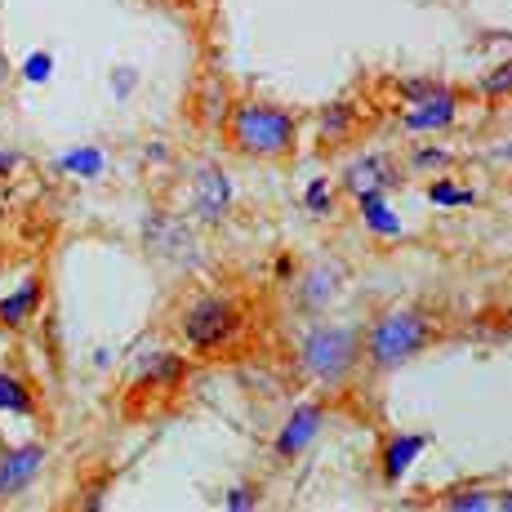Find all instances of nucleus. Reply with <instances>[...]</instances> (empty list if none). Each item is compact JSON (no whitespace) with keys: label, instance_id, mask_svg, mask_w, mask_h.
I'll return each mask as SVG.
<instances>
[{"label":"nucleus","instance_id":"obj_1","mask_svg":"<svg viewBox=\"0 0 512 512\" xmlns=\"http://www.w3.org/2000/svg\"><path fill=\"white\" fill-rule=\"evenodd\" d=\"M437 339H441V330L432 317H423L415 308H397V312L374 317V326L361 334V357L374 370H397L406 361H415L419 352H428Z\"/></svg>","mask_w":512,"mask_h":512},{"label":"nucleus","instance_id":"obj_2","mask_svg":"<svg viewBox=\"0 0 512 512\" xmlns=\"http://www.w3.org/2000/svg\"><path fill=\"white\" fill-rule=\"evenodd\" d=\"M223 130H228V143L236 152L259 156V161H281L299 143V121L272 103H232V116Z\"/></svg>","mask_w":512,"mask_h":512},{"label":"nucleus","instance_id":"obj_3","mask_svg":"<svg viewBox=\"0 0 512 512\" xmlns=\"http://www.w3.org/2000/svg\"><path fill=\"white\" fill-rule=\"evenodd\" d=\"M245 334V308L223 294H205L192 308L183 312V339L192 352L214 357V352H228L236 339Z\"/></svg>","mask_w":512,"mask_h":512},{"label":"nucleus","instance_id":"obj_4","mask_svg":"<svg viewBox=\"0 0 512 512\" xmlns=\"http://www.w3.org/2000/svg\"><path fill=\"white\" fill-rule=\"evenodd\" d=\"M361 357L357 330L343 326H312L299 343V374L312 383H343Z\"/></svg>","mask_w":512,"mask_h":512},{"label":"nucleus","instance_id":"obj_5","mask_svg":"<svg viewBox=\"0 0 512 512\" xmlns=\"http://www.w3.org/2000/svg\"><path fill=\"white\" fill-rule=\"evenodd\" d=\"M49 459L45 441H23V446L0 450V499H18L36 477H41Z\"/></svg>","mask_w":512,"mask_h":512},{"label":"nucleus","instance_id":"obj_6","mask_svg":"<svg viewBox=\"0 0 512 512\" xmlns=\"http://www.w3.org/2000/svg\"><path fill=\"white\" fill-rule=\"evenodd\" d=\"M455 116H459V94L450 90V85H432L423 98H415V103L406 107V130L410 134H432V130H450L455 125Z\"/></svg>","mask_w":512,"mask_h":512},{"label":"nucleus","instance_id":"obj_7","mask_svg":"<svg viewBox=\"0 0 512 512\" xmlns=\"http://www.w3.org/2000/svg\"><path fill=\"white\" fill-rule=\"evenodd\" d=\"M192 210H196V219H205V223H219L223 214L232 210V183H228V174H223L219 165H201V170H196Z\"/></svg>","mask_w":512,"mask_h":512},{"label":"nucleus","instance_id":"obj_8","mask_svg":"<svg viewBox=\"0 0 512 512\" xmlns=\"http://www.w3.org/2000/svg\"><path fill=\"white\" fill-rule=\"evenodd\" d=\"M321 423H326V410L321 406H299L290 419H285V428L277 432V459H299L303 450L312 446V441L321 437Z\"/></svg>","mask_w":512,"mask_h":512},{"label":"nucleus","instance_id":"obj_9","mask_svg":"<svg viewBox=\"0 0 512 512\" xmlns=\"http://www.w3.org/2000/svg\"><path fill=\"white\" fill-rule=\"evenodd\" d=\"M392 183H397V165H392L388 156H379V152L357 156V161H348V170H343V187H348L352 196L388 192Z\"/></svg>","mask_w":512,"mask_h":512},{"label":"nucleus","instance_id":"obj_10","mask_svg":"<svg viewBox=\"0 0 512 512\" xmlns=\"http://www.w3.org/2000/svg\"><path fill=\"white\" fill-rule=\"evenodd\" d=\"M45 308V281L27 277L14 294H0V326L5 330H27Z\"/></svg>","mask_w":512,"mask_h":512},{"label":"nucleus","instance_id":"obj_11","mask_svg":"<svg viewBox=\"0 0 512 512\" xmlns=\"http://www.w3.org/2000/svg\"><path fill=\"white\" fill-rule=\"evenodd\" d=\"M232 90H228V81L223 76H201V85L192 90V116H196V125H205V130H214V125H228V116H232Z\"/></svg>","mask_w":512,"mask_h":512},{"label":"nucleus","instance_id":"obj_12","mask_svg":"<svg viewBox=\"0 0 512 512\" xmlns=\"http://www.w3.org/2000/svg\"><path fill=\"white\" fill-rule=\"evenodd\" d=\"M428 446H432L428 432H392V437L383 441V450H379L383 481H392V486H397V481L410 472V464H415V459H419Z\"/></svg>","mask_w":512,"mask_h":512},{"label":"nucleus","instance_id":"obj_13","mask_svg":"<svg viewBox=\"0 0 512 512\" xmlns=\"http://www.w3.org/2000/svg\"><path fill=\"white\" fill-rule=\"evenodd\" d=\"M139 374H143L147 388L170 392V388H179V383H183L187 366H183V357H174V352H152V357L139 366Z\"/></svg>","mask_w":512,"mask_h":512},{"label":"nucleus","instance_id":"obj_14","mask_svg":"<svg viewBox=\"0 0 512 512\" xmlns=\"http://www.w3.org/2000/svg\"><path fill=\"white\" fill-rule=\"evenodd\" d=\"M357 205H361V223L374 232V236H383V241H392V236H401V219L392 214V205L383 201V192H370V196H357Z\"/></svg>","mask_w":512,"mask_h":512},{"label":"nucleus","instance_id":"obj_15","mask_svg":"<svg viewBox=\"0 0 512 512\" xmlns=\"http://www.w3.org/2000/svg\"><path fill=\"white\" fill-rule=\"evenodd\" d=\"M317 130L326 143H343L352 130H357V103H348V98H339V103H330L326 112L317 116Z\"/></svg>","mask_w":512,"mask_h":512},{"label":"nucleus","instance_id":"obj_16","mask_svg":"<svg viewBox=\"0 0 512 512\" xmlns=\"http://www.w3.org/2000/svg\"><path fill=\"white\" fill-rule=\"evenodd\" d=\"M0 415H36V392L9 370H0Z\"/></svg>","mask_w":512,"mask_h":512},{"label":"nucleus","instance_id":"obj_17","mask_svg":"<svg viewBox=\"0 0 512 512\" xmlns=\"http://www.w3.org/2000/svg\"><path fill=\"white\" fill-rule=\"evenodd\" d=\"M58 170L63 174H76V179H98L107 170V156L98 147H72V152L58 156Z\"/></svg>","mask_w":512,"mask_h":512},{"label":"nucleus","instance_id":"obj_18","mask_svg":"<svg viewBox=\"0 0 512 512\" xmlns=\"http://www.w3.org/2000/svg\"><path fill=\"white\" fill-rule=\"evenodd\" d=\"M441 508L450 512H490L495 508V495L481 486H464V490H450V495H441Z\"/></svg>","mask_w":512,"mask_h":512},{"label":"nucleus","instance_id":"obj_19","mask_svg":"<svg viewBox=\"0 0 512 512\" xmlns=\"http://www.w3.org/2000/svg\"><path fill=\"white\" fill-rule=\"evenodd\" d=\"M477 90H481V98H512V58L499 67H490V72L477 81Z\"/></svg>","mask_w":512,"mask_h":512},{"label":"nucleus","instance_id":"obj_20","mask_svg":"<svg viewBox=\"0 0 512 512\" xmlns=\"http://www.w3.org/2000/svg\"><path fill=\"white\" fill-rule=\"evenodd\" d=\"M303 210L308 214H317V219H326V214H334V192H330V183H308V192H303Z\"/></svg>","mask_w":512,"mask_h":512},{"label":"nucleus","instance_id":"obj_21","mask_svg":"<svg viewBox=\"0 0 512 512\" xmlns=\"http://www.w3.org/2000/svg\"><path fill=\"white\" fill-rule=\"evenodd\" d=\"M334 294V272L326 268V272H308V285H303V303L308 308H317V303H326Z\"/></svg>","mask_w":512,"mask_h":512},{"label":"nucleus","instance_id":"obj_22","mask_svg":"<svg viewBox=\"0 0 512 512\" xmlns=\"http://www.w3.org/2000/svg\"><path fill=\"white\" fill-rule=\"evenodd\" d=\"M428 196H432L437 205H468V201H472V192H464V187H455V183H446V179L432 183Z\"/></svg>","mask_w":512,"mask_h":512},{"label":"nucleus","instance_id":"obj_23","mask_svg":"<svg viewBox=\"0 0 512 512\" xmlns=\"http://www.w3.org/2000/svg\"><path fill=\"white\" fill-rule=\"evenodd\" d=\"M23 76H27V81H36V85L49 81V76H54V54H45V49H41V54H27Z\"/></svg>","mask_w":512,"mask_h":512},{"label":"nucleus","instance_id":"obj_24","mask_svg":"<svg viewBox=\"0 0 512 512\" xmlns=\"http://www.w3.org/2000/svg\"><path fill=\"white\" fill-rule=\"evenodd\" d=\"M254 504H259V486H232L228 495H223V508L228 512H245Z\"/></svg>","mask_w":512,"mask_h":512},{"label":"nucleus","instance_id":"obj_25","mask_svg":"<svg viewBox=\"0 0 512 512\" xmlns=\"http://www.w3.org/2000/svg\"><path fill=\"white\" fill-rule=\"evenodd\" d=\"M410 165H415V170H441V165H450V156L437 152V147H419V152L410 156Z\"/></svg>","mask_w":512,"mask_h":512},{"label":"nucleus","instance_id":"obj_26","mask_svg":"<svg viewBox=\"0 0 512 512\" xmlns=\"http://www.w3.org/2000/svg\"><path fill=\"white\" fill-rule=\"evenodd\" d=\"M134 81H139V76L130 72V67H121V72L112 76V85H116V98H130V90H134Z\"/></svg>","mask_w":512,"mask_h":512},{"label":"nucleus","instance_id":"obj_27","mask_svg":"<svg viewBox=\"0 0 512 512\" xmlns=\"http://www.w3.org/2000/svg\"><path fill=\"white\" fill-rule=\"evenodd\" d=\"M14 170H18V152H0V179H9Z\"/></svg>","mask_w":512,"mask_h":512},{"label":"nucleus","instance_id":"obj_28","mask_svg":"<svg viewBox=\"0 0 512 512\" xmlns=\"http://www.w3.org/2000/svg\"><path fill=\"white\" fill-rule=\"evenodd\" d=\"M495 508H499V512H512V490H499V495H495Z\"/></svg>","mask_w":512,"mask_h":512}]
</instances>
